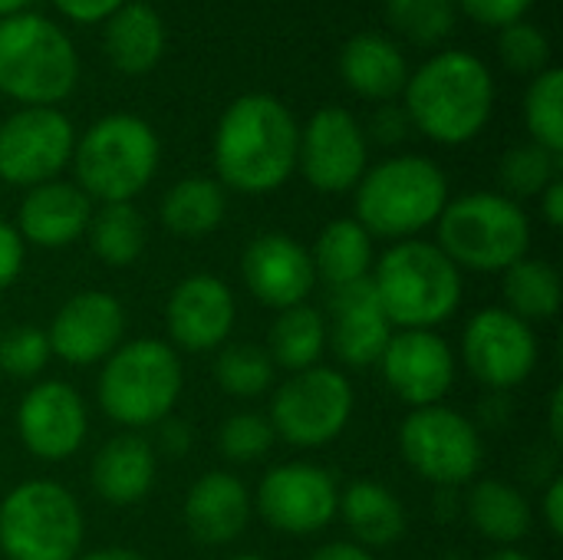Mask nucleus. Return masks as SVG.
<instances>
[{"instance_id":"obj_8","label":"nucleus","mask_w":563,"mask_h":560,"mask_svg":"<svg viewBox=\"0 0 563 560\" xmlns=\"http://www.w3.org/2000/svg\"><path fill=\"white\" fill-rule=\"evenodd\" d=\"M73 168L76 185L89 195V201H132L155 178L158 135L139 116H102L82 139H76Z\"/></svg>"},{"instance_id":"obj_13","label":"nucleus","mask_w":563,"mask_h":560,"mask_svg":"<svg viewBox=\"0 0 563 560\" xmlns=\"http://www.w3.org/2000/svg\"><path fill=\"white\" fill-rule=\"evenodd\" d=\"M340 488L333 475L313 462H284L271 469L261 485L254 508L261 518L290 538H307L323 531L336 518Z\"/></svg>"},{"instance_id":"obj_4","label":"nucleus","mask_w":563,"mask_h":560,"mask_svg":"<svg viewBox=\"0 0 563 560\" xmlns=\"http://www.w3.org/2000/svg\"><path fill=\"white\" fill-rule=\"evenodd\" d=\"M449 205V178L426 155H393L363 172L356 221L376 238L409 241L432 228Z\"/></svg>"},{"instance_id":"obj_19","label":"nucleus","mask_w":563,"mask_h":560,"mask_svg":"<svg viewBox=\"0 0 563 560\" xmlns=\"http://www.w3.org/2000/svg\"><path fill=\"white\" fill-rule=\"evenodd\" d=\"M238 304L231 287L214 274L185 277L165 304V323L175 347L188 353H211L228 343Z\"/></svg>"},{"instance_id":"obj_51","label":"nucleus","mask_w":563,"mask_h":560,"mask_svg":"<svg viewBox=\"0 0 563 560\" xmlns=\"http://www.w3.org/2000/svg\"><path fill=\"white\" fill-rule=\"evenodd\" d=\"M26 3H30V0H0V20H3V17H13V13H23Z\"/></svg>"},{"instance_id":"obj_21","label":"nucleus","mask_w":563,"mask_h":560,"mask_svg":"<svg viewBox=\"0 0 563 560\" xmlns=\"http://www.w3.org/2000/svg\"><path fill=\"white\" fill-rule=\"evenodd\" d=\"M333 323L327 327V340L336 360L350 370L376 366L396 327L389 323L373 281H356L333 290Z\"/></svg>"},{"instance_id":"obj_3","label":"nucleus","mask_w":563,"mask_h":560,"mask_svg":"<svg viewBox=\"0 0 563 560\" xmlns=\"http://www.w3.org/2000/svg\"><path fill=\"white\" fill-rule=\"evenodd\" d=\"M376 297L399 330H435L462 304V271L432 241H396L369 274Z\"/></svg>"},{"instance_id":"obj_12","label":"nucleus","mask_w":563,"mask_h":560,"mask_svg":"<svg viewBox=\"0 0 563 560\" xmlns=\"http://www.w3.org/2000/svg\"><path fill=\"white\" fill-rule=\"evenodd\" d=\"M76 149L73 122L53 106H23L0 122V178L33 188L53 182Z\"/></svg>"},{"instance_id":"obj_41","label":"nucleus","mask_w":563,"mask_h":560,"mask_svg":"<svg viewBox=\"0 0 563 560\" xmlns=\"http://www.w3.org/2000/svg\"><path fill=\"white\" fill-rule=\"evenodd\" d=\"M534 0H455V7H462L475 23L485 26H508L518 23Z\"/></svg>"},{"instance_id":"obj_52","label":"nucleus","mask_w":563,"mask_h":560,"mask_svg":"<svg viewBox=\"0 0 563 560\" xmlns=\"http://www.w3.org/2000/svg\"><path fill=\"white\" fill-rule=\"evenodd\" d=\"M485 560H531L525 551H518V548H498L492 558H485Z\"/></svg>"},{"instance_id":"obj_50","label":"nucleus","mask_w":563,"mask_h":560,"mask_svg":"<svg viewBox=\"0 0 563 560\" xmlns=\"http://www.w3.org/2000/svg\"><path fill=\"white\" fill-rule=\"evenodd\" d=\"M561 403H563V393H561V389H554V396H551V436H554L558 442H561V439H563Z\"/></svg>"},{"instance_id":"obj_18","label":"nucleus","mask_w":563,"mask_h":560,"mask_svg":"<svg viewBox=\"0 0 563 560\" xmlns=\"http://www.w3.org/2000/svg\"><path fill=\"white\" fill-rule=\"evenodd\" d=\"M125 333V310L106 290L73 294L53 317L46 340L49 353L69 366H89L106 360Z\"/></svg>"},{"instance_id":"obj_6","label":"nucleus","mask_w":563,"mask_h":560,"mask_svg":"<svg viewBox=\"0 0 563 560\" xmlns=\"http://www.w3.org/2000/svg\"><path fill=\"white\" fill-rule=\"evenodd\" d=\"M435 224L439 248L459 271L505 274L531 248V221L525 208L501 191L449 198Z\"/></svg>"},{"instance_id":"obj_20","label":"nucleus","mask_w":563,"mask_h":560,"mask_svg":"<svg viewBox=\"0 0 563 560\" xmlns=\"http://www.w3.org/2000/svg\"><path fill=\"white\" fill-rule=\"evenodd\" d=\"M241 277L254 294V300L274 310L307 304L317 284L310 251L284 231L257 234L247 244L241 257Z\"/></svg>"},{"instance_id":"obj_10","label":"nucleus","mask_w":563,"mask_h":560,"mask_svg":"<svg viewBox=\"0 0 563 560\" xmlns=\"http://www.w3.org/2000/svg\"><path fill=\"white\" fill-rule=\"evenodd\" d=\"M353 383L346 373L330 366H310L303 373H290L287 383L277 386L271 403V426L290 446L320 449L330 446L353 416Z\"/></svg>"},{"instance_id":"obj_39","label":"nucleus","mask_w":563,"mask_h":560,"mask_svg":"<svg viewBox=\"0 0 563 560\" xmlns=\"http://www.w3.org/2000/svg\"><path fill=\"white\" fill-rule=\"evenodd\" d=\"M498 53H501V63L521 76H538L548 69V59H551V43L544 36L541 26L528 23V20H518V23H508L501 26V36H498Z\"/></svg>"},{"instance_id":"obj_46","label":"nucleus","mask_w":563,"mask_h":560,"mask_svg":"<svg viewBox=\"0 0 563 560\" xmlns=\"http://www.w3.org/2000/svg\"><path fill=\"white\" fill-rule=\"evenodd\" d=\"M158 429H162V446H165L168 455H185V452H188L191 432H188L185 422H178V419L168 416L165 422H158Z\"/></svg>"},{"instance_id":"obj_22","label":"nucleus","mask_w":563,"mask_h":560,"mask_svg":"<svg viewBox=\"0 0 563 560\" xmlns=\"http://www.w3.org/2000/svg\"><path fill=\"white\" fill-rule=\"evenodd\" d=\"M89 218H92L89 195L73 182L53 178V182L33 185L23 195L13 228L20 231L23 244L56 251V248H69L73 241H79L89 228Z\"/></svg>"},{"instance_id":"obj_44","label":"nucleus","mask_w":563,"mask_h":560,"mask_svg":"<svg viewBox=\"0 0 563 560\" xmlns=\"http://www.w3.org/2000/svg\"><path fill=\"white\" fill-rule=\"evenodd\" d=\"M63 17L76 20V23H99V20H109L125 0H53Z\"/></svg>"},{"instance_id":"obj_5","label":"nucleus","mask_w":563,"mask_h":560,"mask_svg":"<svg viewBox=\"0 0 563 560\" xmlns=\"http://www.w3.org/2000/svg\"><path fill=\"white\" fill-rule=\"evenodd\" d=\"M181 383L185 376L175 347L155 337H142L119 343L106 356L96 396L112 422L125 429H145L172 416L181 396Z\"/></svg>"},{"instance_id":"obj_37","label":"nucleus","mask_w":563,"mask_h":560,"mask_svg":"<svg viewBox=\"0 0 563 560\" xmlns=\"http://www.w3.org/2000/svg\"><path fill=\"white\" fill-rule=\"evenodd\" d=\"M386 17L416 46H435L455 30V0H386Z\"/></svg>"},{"instance_id":"obj_15","label":"nucleus","mask_w":563,"mask_h":560,"mask_svg":"<svg viewBox=\"0 0 563 560\" xmlns=\"http://www.w3.org/2000/svg\"><path fill=\"white\" fill-rule=\"evenodd\" d=\"M369 162V142L353 112L340 106L317 109L300 132L297 165L323 195H343L360 185Z\"/></svg>"},{"instance_id":"obj_45","label":"nucleus","mask_w":563,"mask_h":560,"mask_svg":"<svg viewBox=\"0 0 563 560\" xmlns=\"http://www.w3.org/2000/svg\"><path fill=\"white\" fill-rule=\"evenodd\" d=\"M541 512H544V525L554 538L563 535V482L554 479L544 492V502H541Z\"/></svg>"},{"instance_id":"obj_29","label":"nucleus","mask_w":563,"mask_h":560,"mask_svg":"<svg viewBox=\"0 0 563 560\" xmlns=\"http://www.w3.org/2000/svg\"><path fill=\"white\" fill-rule=\"evenodd\" d=\"M228 211V198L221 182L205 178V175H188L181 182H175L165 198H162V224L185 241H198L205 234H211Z\"/></svg>"},{"instance_id":"obj_24","label":"nucleus","mask_w":563,"mask_h":560,"mask_svg":"<svg viewBox=\"0 0 563 560\" xmlns=\"http://www.w3.org/2000/svg\"><path fill=\"white\" fill-rule=\"evenodd\" d=\"M158 475V459L148 439L139 432H122L109 439L92 459V488L109 505H135L142 502Z\"/></svg>"},{"instance_id":"obj_35","label":"nucleus","mask_w":563,"mask_h":560,"mask_svg":"<svg viewBox=\"0 0 563 560\" xmlns=\"http://www.w3.org/2000/svg\"><path fill=\"white\" fill-rule=\"evenodd\" d=\"M558 178H561V155L538 142L508 149L498 165V182L505 188L501 195L508 198H534Z\"/></svg>"},{"instance_id":"obj_17","label":"nucleus","mask_w":563,"mask_h":560,"mask_svg":"<svg viewBox=\"0 0 563 560\" xmlns=\"http://www.w3.org/2000/svg\"><path fill=\"white\" fill-rule=\"evenodd\" d=\"M20 442L43 462H63L76 455L89 432L82 396L63 380H43L20 399L16 409Z\"/></svg>"},{"instance_id":"obj_25","label":"nucleus","mask_w":563,"mask_h":560,"mask_svg":"<svg viewBox=\"0 0 563 560\" xmlns=\"http://www.w3.org/2000/svg\"><path fill=\"white\" fill-rule=\"evenodd\" d=\"M340 76L356 96L389 102L406 89L409 63L393 40L379 33H356L340 53Z\"/></svg>"},{"instance_id":"obj_47","label":"nucleus","mask_w":563,"mask_h":560,"mask_svg":"<svg viewBox=\"0 0 563 560\" xmlns=\"http://www.w3.org/2000/svg\"><path fill=\"white\" fill-rule=\"evenodd\" d=\"M310 560H376L366 548L353 545V541H333V545H323L317 548Z\"/></svg>"},{"instance_id":"obj_43","label":"nucleus","mask_w":563,"mask_h":560,"mask_svg":"<svg viewBox=\"0 0 563 560\" xmlns=\"http://www.w3.org/2000/svg\"><path fill=\"white\" fill-rule=\"evenodd\" d=\"M409 129H412V122H409L406 109H399L393 102L379 106V112L369 119V135L383 145H399L409 135Z\"/></svg>"},{"instance_id":"obj_28","label":"nucleus","mask_w":563,"mask_h":560,"mask_svg":"<svg viewBox=\"0 0 563 560\" xmlns=\"http://www.w3.org/2000/svg\"><path fill=\"white\" fill-rule=\"evenodd\" d=\"M310 261H313L317 281L330 284L333 290L356 284V281H366L373 274V264H376L373 234L356 218L330 221L320 231V238L310 251Z\"/></svg>"},{"instance_id":"obj_7","label":"nucleus","mask_w":563,"mask_h":560,"mask_svg":"<svg viewBox=\"0 0 563 560\" xmlns=\"http://www.w3.org/2000/svg\"><path fill=\"white\" fill-rule=\"evenodd\" d=\"M79 79L69 36L40 13L0 20V92L23 106H56Z\"/></svg>"},{"instance_id":"obj_30","label":"nucleus","mask_w":563,"mask_h":560,"mask_svg":"<svg viewBox=\"0 0 563 560\" xmlns=\"http://www.w3.org/2000/svg\"><path fill=\"white\" fill-rule=\"evenodd\" d=\"M468 518L482 538L498 548H515L531 531V505L528 498L498 479H482L468 495Z\"/></svg>"},{"instance_id":"obj_11","label":"nucleus","mask_w":563,"mask_h":560,"mask_svg":"<svg viewBox=\"0 0 563 560\" xmlns=\"http://www.w3.org/2000/svg\"><path fill=\"white\" fill-rule=\"evenodd\" d=\"M399 452L419 479L442 488L465 485L482 469L478 426L442 403L406 416L399 429Z\"/></svg>"},{"instance_id":"obj_48","label":"nucleus","mask_w":563,"mask_h":560,"mask_svg":"<svg viewBox=\"0 0 563 560\" xmlns=\"http://www.w3.org/2000/svg\"><path fill=\"white\" fill-rule=\"evenodd\" d=\"M541 211H544V221L551 228H561L563 224V178L551 182L544 191H541Z\"/></svg>"},{"instance_id":"obj_53","label":"nucleus","mask_w":563,"mask_h":560,"mask_svg":"<svg viewBox=\"0 0 563 560\" xmlns=\"http://www.w3.org/2000/svg\"><path fill=\"white\" fill-rule=\"evenodd\" d=\"M231 560H267V558H261V554H241V558H231Z\"/></svg>"},{"instance_id":"obj_16","label":"nucleus","mask_w":563,"mask_h":560,"mask_svg":"<svg viewBox=\"0 0 563 560\" xmlns=\"http://www.w3.org/2000/svg\"><path fill=\"white\" fill-rule=\"evenodd\" d=\"M376 366L412 409L439 406L455 383V353L435 330H396Z\"/></svg>"},{"instance_id":"obj_38","label":"nucleus","mask_w":563,"mask_h":560,"mask_svg":"<svg viewBox=\"0 0 563 560\" xmlns=\"http://www.w3.org/2000/svg\"><path fill=\"white\" fill-rule=\"evenodd\" d=\"M271 446H274V426L261 413H234L224 419V426L218 432L221 455L238 465H251V462L264 459L271 452Z\"/></svg>"},{"instance_id":"obj_14","label":"nucleus","mask_w":563,"mask_h":560,"mask_svg":"<svg viewBox=\"0 0 563 560\" xmlns=\"http://www.w3.org/2000/svg\"><path fill=\"white\" fill-rule=\"evenodd\" d=\"M462 360L478 383L492 389H515L528 383L538 366L534 327L505 307H485L462 333Z\"/></svg>"},{"instance_id":"obj_32","label":"nucleus","mask_w":563,"mask_h":560,"mask_svg":"<svg viewBox=\"0 0 563 560\" xmlns=\"http://www.w3.org/2000/svg\"><path fill=\"white\" fill-rule=\"evenodd\" d=\"M327 350V320L317 307L297 304L287 310H277V320L267 333V356L274 366L287 373H303L310 366H320V356Z\"/></svg>"},{"instance_id":"obj_40","label":"nucleus","mask_w":563,"mask_h":560,"mask_svg":"<svg viewBox=\"0 0 563 560\" xmlns=\"http://www.w3.org/2000/svg\"><path fill=\"white\" fill-rule=\"evenodd\" d=\"M49 340L46 330L36 327H13L0 337V373L13 380H33L49 363Z\"/></svg>"},{"instance_id":"obj_27","label":"nucleus","mask_w":563,"mask_h":560,"mask_svg":"<svg viewBox=\"0 0 563 560\" xmlns=\"http://www.w3.org/2000/svg\"><path fill=\"white\" fill-rule=\"evenodd\" d=\"M165 53V23L148 3H122L106 20V56L119 73H148Z\"/></svg>"},{"instance_id":"obj_2","label":"nucleus","mask_w":563,"mask_h":560,"mask_svg":"<svg viewBox=\"0 0 563 560\" xmlns=\"http://www.w3.org/2000/svg\"><path fill=\"white\" fill-rule=\"evenodd\" d=\"M409 122L442 145L472 142L492 119L495 79L492 69L465 50H445L409 73L406 83Z\"/></svg>"},{"instance_id":"obj_42","label":"nucleus","mask_w":563,"mask_h":560,"mask_svg":"<svg viewBox=\"0 0 563 560\" xmlns=\"http://www.w3.org/2000/svg\"><path fill=\"white\" fill-rule=\"evenodd\" d=\"M26 261V244L10 221H0V294L16 284Z\"/></svg>"},{"instance_id":"obj_1","label":"nucleus","mask_w":563,"mask_h":560,"mask_svg":"<svg viewBox=\"0 0 563 560\" xmlns=\"http://www.w3.org/2000/svg\"><path fill=\"white\" fill-rule=\"evenodd\" d=\"M297 119L280 99L267 92L238 96L214 129L211 155L221 188L241 195L277 191L297 168Z\"/></svg>"},{"instance_id":"obj_26","label":"nucleus","mask_w":563,"mask_h":560,"mask_svg":"<svg viewBox=\"0 0 563 560\" xmlns=\"http://www.w3.org/2000/svg\"><path fill=\"white\" fill-rule=\"evenodd\" d=\"M336 515L353 535L360 548H389L406 535V508L402 502L379 482H353L340 492Z\"/></svg>"},{"instance_id":"obj_23","label":"nucleus","mask_w":563,"mask_h":560,"mask_svg":"<svg viewBox=\"0 0 563 560\" xmlns=\"http://www.w3.org/2000/svg\"><path fill=\"white\" fill-rule=\"evenodd\" d=\"M251 512L254 498L231 472H208L185 495V528L208 548L238 541L251 521Z\"/></svg>"},{"instance_id":"obj_31","label":"nucleus","mask_w":563,"mask_h":560,"mask_svg":"<svg viewBox=\"0 0 563 560\" xmlns=\"http://www.w3.org/2000/svg\"><path fill=\"white\" fill-rule=\"evenodd\" d=\"M505 310L525 323L554 320L563 304V284L558 267L544 257H521L501 274Z\"/></svg>"},{"instance_id":"obj_33","label":"nucleus","mask_w":563,"mask_h":560,"mask_svg":"<svg viewBox=\"0 0 563 560\" xmlns=\"http://www.w3.org/2000/svg\"><path fill=\"white\" fill-rule=\"evenodd\" d=\"M89 248L109 267H129L145 251V221L132 201H112L89 218Z\"/></svg>"},{"instance_id":"obj_49","label":"nucleus","mask_w":563,"mask_h":560,"mask_svg":"<svg viewBox=\"0 0 563 560\" xmlns=\"http://www.w3.org/2000/svg\"><path fill=\"white\" fill-rule=\"evenodd\" d=\"M76 560H148V558H142V554H139V551H132V548H99V551L79 554Z\"/></svg>"},{"instance_id":"obj_9","label":"nucleus","mask_w":563,"mask_h":560,"mask_svg":"<svg viewBox=\"0 0 563 560\" xmlns=\"http://www.w3.org/2000/svg\"><path fill=\"white\" fill-rule=\"evenodd\" d=\"M82 531L76 495L56 482H20L0 502V554L7 560H76Z\"/></svg>"},{"instance_id":"obj_36","label":"nucleus","mask_w":563,"mask_h":560,"mask_svg":"<svg viewBox=\"0 0 563 560\" xmlns=\"http://www.w3.org/2000/svg\"><path fill=\"white\" fill-rule=\"evenodd\" d=\"M525 122L531 132V142L563 152V73L561 69H544L534 76L528 96H525Z\"/></svg>"},{"instance_id":"obj_34","label":"nucleus","mask_w":563,"mask_h":560,"mask_svg":"<svg viewBox=\"0 0 563 560\" xmlns=\"http://www.w3.org/2000/svg\"><path fill=\"white\" fill-rule=\"evenodd\" d=\"M277 366L271 363L264 347L254 343H231L214 360V380L218 386L234 399H257L271 393Z\"/></svg>"}]
</instances>
